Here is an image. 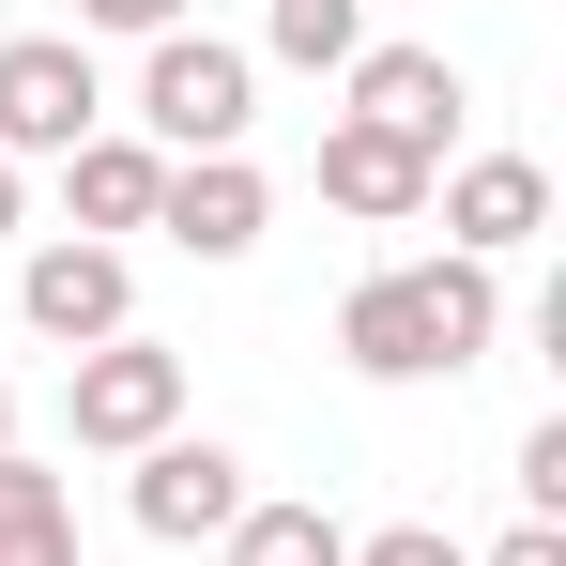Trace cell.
Wrapping results in <instances>:
<instances>
[{
	"mask_svg": "<svg viewBox=\"0 0 566 566\" xmlns=\"http://www.w3.org/2000/svg\"><path fill=\"white\" fill-rule=\"evenodd\" d=\"M505 337V291H490V261H398V276H353V306H337V353L368 382H460L474 353Z\"/></svg>",
	"mask_w": 566,
	"mask_h": 566,
	"instance_id": "obj_1",
	"label": "cell"
},
{
	"mask_svg": "<svg viewBox=\"0 0 566 566\" xmlns=\"http://www.w3.org/2000/svg\"><path fill=\"white\" fill-rule=\"evenodd\" d=\"M245 123H261V62L245 46H214V31H154L138 46V138L154 154H245Z\"/></svg>",
	"mask_w": 566,
	"mask_h": 566,
	"instance_id": "obj_2",
	"label": "cell"
},
{
	"mask_svg": "<svg viewBox=\"0 0 566 566\" xmlns=\"http://www.w3.org/2000/svg\"><path fill=\"white\" fill-rule=\"evenodd\" d=\"M62 413H77L93 460H138V444L185 429V353H169V337H93V353L62 368Z\"/></svg>",
	"mask_w": 566,
	"mask_h": 566,
	"instance_id": "obj_3",
	"label": "cell"
},
{
	"mask_svg": "<svg viewBox=\"0 0 566 566\" xmlns=\"http://www.w3.org/2000/svg\"><path fill=\"white\" fill-rule=\"evenodd\" d=\"M107 123V77H93V46L77 31H15L0 46V154L31 169V154H77Z\"/></svg>",
	"mask_w": 566,
	"mask_h": 566,
	"instance_id": "obj_4",
	"label": "cell"
},
{
	"mask_svg": "<svg viewBox=\"0 0 566 566\" xmlns=\"http://www.w3.org/2000/svg\"><path fill=\"white\" fill-rule=\"evenodd\" d=\"M15 322L46 337V353H93V337H138V276H123V245H31L15 261Z\"/></svg>",
	"mask_w": 566,
	"mask_h": 566,
	"instance_id": "obj_5",
	"label": "cell"
},
{
	"mask_svg": "<svg viewBox=\"0 0 566 566\" xmlns=\"http://www.w3.org/2000/svg\"><path fill=\"white\" fill-rule=\"evenodd\" d=\"M123 505H138V536H230L261 490H245V460L214 444V429H169V444H138V474H123Z\"/></svg>",
	"mask_w": 566,
	"mask_h": 566,
	"instance_id": "obj_6",
	"label": "cell"
},
{
	"mask_svg": "<svg viewBox=\"0 0 566 566\" xmlns=\"http://www.w3.org/2000/svg\"><path fill=\"white\" fill-rule=\"evenodd\" d=\"M337 77H353L337 123H382V138H413V154L444 169V138H460V107H474V77L444 62V46H353Z\"/></svg>",
	"mask_w": 566,
	"mask_h": 566,
	"instance_id": "obj_7",
	"label": "cell"
},
{
	"mask_svg": "<svg viewBox=\"0 0 566 566\" xmlns=\"http://www.w3.org/2000/svg\"><path fill=\"white\" fill-rule=\"evenodd\" d=\"M154 230H169L185 261H245V245L276 230V185H261L245 154H169V185H154Z\"/></svg>",
	"mask_w": 566,
	"mask_h": 566,
	"instance_id": "obj_8",
	"label": "cell"
},
{
	"mask_svg": "<svg viewBox=\"0 0 566 566\" xmlns=\"http://www.w3.org/2000/svg\"><path fill=\"white\" fill-rule=\"evenodd\" d=\"M429 199H444V245H460V261H521V245L552 230V169H536V154H474V169H429Z\"/></svg>",
	"mask_w": 566,
	"mask_h": 566,
	"instance_id": "obj_9",
	"label": "cell"
},
{
	"mask_svg": "<svg viewBox=\"0 0 566 566\" xmlns=\"http://www.w3.org/2000/svg\"><path fill=\"white\" fill-rule=\"evenodd\" d=\"M322 199L368 214V230H398V214H429V154L382 138V123H322Z\"/></svg>",
	"mask_w": 566,
	"mask_h": 566,
	"instance_id": "obj_10",
	"label": "cell"
},
{
	"mask_svg": "<svg viewBox=\"0 0 566 566\" xmlns=\"http://www.w3.org/2000/svg\"><path fill=\"white\" fill-rule=\"evenodd\" d=\"M154 185H169V154H154V138H123V123H93V138L62 154V199H77V245H107V230H154Z\"/></svg>",
	"mask_w": 566,
	"mask_h": 566,
	"instance_id": "obj_11",
	"label": "cell"
},
{
	"mask_svg": "<svg viewBox=\"0 0 566 566\" xmlns=\"http://www.w3.org/2000/svg\"><path fill=\"white\" fill-rule=\"evenodd\" d=\"M214 552H230V566H353V536H337L322 505H245Z\"/></svg>",
	"mask_w": 566,
	"mask_h": 566,
	"instance_id": "obj_12",
	"label": "cell"
},
{
	"mask_svg": "<svg viewBox=\"0 0 566 566\" xmlns=\"http://www.w3.org/2000/svg\"><path fill=\"white\" fill-rule=\"evenodd\" d=\"M261 46L306 62V77H337V62L368 46V0H261Z\"/></svg>",
	"mask_w": 566,
	"mask_h": 566,
	"instance_id": "obj_13",
	"label": "cell"
},
{
	"mask_svg": "<svg viewBox=\"0 0 566 566\" xmlns=\"http://www.w3.org/2000/svg\"><path fill=\"white\" fill-rule=\"evenodd\" d=\"M0 536H77V490L46 460H15V444H0Z\"/></svg>",
	"mask_w": 566,
	"mask_h": 566,
	"instance_id": "obj_14",
	"label": "cell"
},
{
	"mask_svg": "<svg viewBox=\"0 0 566 566\" xmlns=\"http://www.w3.org/2000/svg\"><path fill=\"white\" fill-rule=\"evenodd\" d=\"M521 521H566V413L521 429Z\"/></svg>",
	"mask_w": 566,
	"mask_h": 566,
	"instance_id": "obj_15",
	"label": "cell"
},
{
	"mask_svg": "<svg viewBox=\"0 0 566 566\" xmlns=\"http://www.w3.org/2000/svg\"><path fill=\"white\" fill-rule=\"evenodd\" d=\"M353 566H474L444 521H382V536H353Z\"/></svg>",
	"mask_w": 566,
	"mask_h": 566,
	"instance_id": "obj_16",
	"label": "cell"
},
{
	"mask_svg": "<svg viewBox=\"0 0 566 566\" xmlns=\"http://www.w3.org/2000/svg\"><path fill=\"white\" fill-rule=\"evenodd\" d=\"M123 31V46H154V31H185V0H77V46Z\"/></svg>",
	"mask_w": 566,
	"mask_h": 566,
	"instance_id": "obj_17",
	"label": "cell"
},
{
	"mask_svg": "<svg viewBox=\"0 0 566 566\" xmlns=\"http://www.w3.org/2000/svg\"><path fill=\"white\" fill-rule=\"evenodd\" d=\"M474 566H566V521H521L505 552H474Z\"/></svg>",
	"mask_w": 566,
	"mask_h": 566,
	"instance_id": "obj_18",
	"label": "cell"
},
{
	"mask_svg": "<svg viewBox=\"0 0 566 566\" xmlns=\"http://www.w3.org/2000/svg\"><path fill=\"white\" fill-rule=\"evenodd\" d=\"M0 566H77V536H0Z\"/></svg>",
	"mask_w": 566,
	"mask_h": 566,
	"instance_id": "obj_19",
	"label": "cell"
},
{
	"mask_svg": "<svg viewBox=\"0 0 566 566\" xmlns=\"http://www.w3.org/2000/svg\"><path fill=\"white\" fill-rule=\"evenodd\" d=\"M15 214H31V169H15V154H0V230H15Z\"/></svg>",
	"mask_w": 566,
	"mask_h": 566,
	"instance_id": "obj_20",
	"label": "cell"
},
{
	"mask_svg": "<svg viewBox=\"0 0 566 566\" xmlns=\"http://www.w3.org/2000/svg\"><path fill=\"white\" fill-rule=\"evenodd\" d=\"M0 444H15V382H0Z\"/></svg>",
	"mask_w": 566,
	"mask_h": 566,
	"instance_id": "obj_21",
	"label": "cell"
}]
</instances>
